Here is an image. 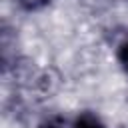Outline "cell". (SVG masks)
Wrapping results in <instances>:
<instances>
[{"mask_svg": "<svg viewBox=\"0 0 128 128\" xmlns=\"http://www.w3.org/2000/svg\"><path fill=\"white\" fill-rule=\"evenodd\" d=\"M72 128H106V126L102 124V120L98 116H94L90 112H84V114H80L76 118V122H74Z\"/></svg>", "mask_w": 128, "mask_h": 128, "instance_id": "obj_1", "label": "cell"}, {"mask_svg": "<svg viewBox=\"0 0 128 128\" xmlns=\"http://www.w3.org/2000/svg\"><path fill=\"white\" fill-rule=\"evenodd\" d=\"M118 62H120V66L124 68V72L128 74V40L126 42H122L120 46H118Z\"/></svg>", "mask_w": 128, "mask_h": 128, "instance_id": "obj_2", "label": "cell"}, {"mask_svg": "<svg viewBox=\"0 0 128 128\" xmlns=\"http://www.w3.org/2000/svg\"><path fill=\"white\" fill-rule=\"evenodd\" d=\"M66 126V120L62 118V116H50V118H46L38 128H64Z\"/></svg>", "mask_w": 128, "mask_h": 128, "instance_id": "obj_3", "label": "cell"}, {"mask_svg": "<svg viewBox=\"0 0 128 128\" xmlns=\"http://www.w3.org/2000/svg\"><path fill=\"white\" fill-rule=\"evenodd\" d=\"M50 0H18V4L22 6V8H26V10H38V8H42L44 4H48Z\"/></svg>", "mask_w": 128, "mask_h": 128, "instance_id": "obj_4", "label": "cell"}]
</instances>
